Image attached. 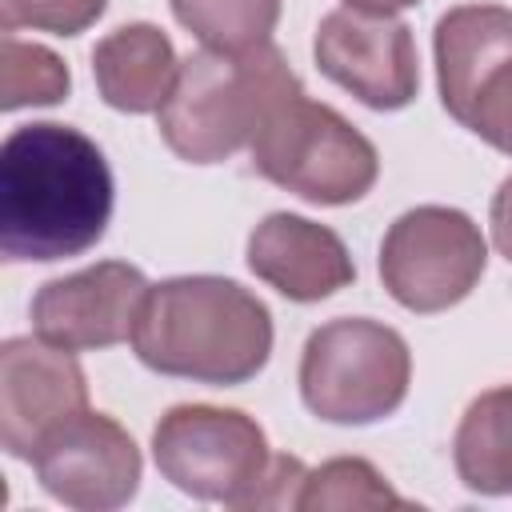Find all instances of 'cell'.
Wrapping results in <instances>:
<instances>
[{
    "label": "cell",
    "instance_id": "cell-12",
    "mask_svg": "<svg viewBox=\"0 0 512 512\" xmlns=\"http://www.w3.org/2000/svg\"><path fill=\"white\" fill-rule=\"evenodd\" d=\"M248 268L284 300L316 304L356 280V264L344 240L296 212L264 216L248 236Z\"/></svg>",
    "mask_w": 512,
    "mask_h": 512
},
{
    "label": "cell",
    "instance_id": "cell-14",
    "mask_svg": "<svg viewBox=\"0 0 512 512\" xmlns=\"http://www.w3.org/2000/svg\"><path fill=\"white\" fill-rule=\"evenodd\" d=\"M176 72H180V60L168 32H160L148 20L120 24L92 48L96 92L104 96L108 108L128 116L160 112L176 84Z\"/></svg>",
    "mask_w": 512,
    "mask_h": 512
},
{
    "label": "cell",
    "instance_id": "cell-21",
    "mask_svg": "<svg viewBox=\"0 0 512 512\" xmlns=\"http://www.w3.org/2000/svg\"><path fill=\"white\" fill-rule=\"evenodd\" d=\"M488 224H492V244L496 252L512 264V176L500 180L496 196H492V208H488Z\"/></svg>",
    "mask_w": 512,
    "mask_h": 512
},
{
    "label": "cell",
    "instance_id": "cell-16",
    "mask_svg": "<svg viewBox=\"0 0 512 512\" xmlns=\"http://www.w3.org/2000/svg\"><path fill=\"white\" fill-rule=\"evenodd\" d=\"M172 16L216 52H252L272 44L280 0H168Z\"/></svg>",
    "mask_w": 512,
    "mask_h": 512
},
{
    "label": "cell",
    "instance_id": "cell-9",
    "mask_svg": "<svg viewBox=\"0 0 512 512\" xmlns=\"http://www.w3.org/2000/svg\"><path fill=\"white\" fill-rule=\"evenodd\" d=\"M316 68L376 112L408 108L420 92V60L412 28L396 16L336 8L312 40Z\"/></svg>",
    "mask_w": 512,
    "mask_h": 512
},
{
    "label": "cell",
    "instance_id": "cell-3",
    "mask_svg": "<svg viewBox=\"0 0 512 512\" xmlns=\"http://www.w3.org/2000/svg\"><path fill=\"white\" fill-rule=\"evenodd\" d=\"M160 476L192 500L228 508H296L308 468L276 456L264 428L240 408L176 404L152 428Z\"/></svg>",
    "mask_w": 512,
    "mask_h": 512
},
{
    "label": "cell",
    "instance_id": "cell-22",
    "mask_svg": "<svg viewBox=\"0 0 512 512\" xmlns=\"http://www.w3.org/2000/svg\"><path fill=\"white\" fill-rule=\"evenodd\" d=\"M416 0H344V8H356V12H376V16H396L404 8H412Z\"/></svg>",
    "mask_w": 512,
    "mask_h": 512
},
{
    "label": "cell",
    "instance_id": "cell-6",
    "mask_svg": "<svg viewBox=\"0 0 512 512\" xmlns=\"http://www.w3.org/2000/svg\"><path fill=\"white\" fill-rule=\"evenodd\" d=\"M408 384V340L380 320L336 316L304 340L300 400L328 424H376L404 404Z\"/></svg>",
    "mask_w": 512,
    "mask_h": 512
},
{
    "label": "cell",
    "instance_id": "cell-20",
    "mask_svg": "<svg viewBox=\"0 0 512 512\" xmlns=\"http://www.w3.org/2000/svg\"><path fill=\"white\" fill-rule=\"evenodd\" d=\"M460 124L476 132L484 144H492L496 152L512 156V60H504L484 76Z\"/></svg>",
    "mask_w": 512,
    "mask_h": 512
},
{
    "label": "cell",
    "instance_id": "cell-10",
    "mask_svg": "<svg viewBox=\"0 0 512 512\" xmlns=\"http://www.w3.org/2000/svg\"><path fill=\"white\" fill-rule=\"evenodd\" d=\"M148 280L136 264L100 260L92 268L56 276L32 296V328L68 352H96L132 340Z\"/></svg>",
    "mask_w": 512,
    "mask_h": 512
},
{
    "label": "cell",
    "instance_id": "cell-7",
    "mask_svg": "<svg viewBox=\"0 0 512 512\" xmlns=\"http://www.w3.org/2000/svg\"><path fill=\"white\" fill-rule=\"evenodd\" d=\"M488 244L460 208L420 204L396 216L380 240V280L408 312L456 308L484 276Z\"/></svg>",
    "mask_w": 512,
    "mask_h": 512
},
{
    "label": "cell",
    "instance_id": "cell-5",
    "mask_svg": "<svg viewBox=\"0 0 512 512\" xmlns=\"http://www.w3.org/2000/svg\"><path fill=\"white\" fill-rule=\"evenodd\" d=\"M248 156L256 176L320 208L364 200L380 176L372 140L336 108L316 104L304 92L280 100L264 116L248 144Z\"/></svg>",
    "mask_w": 512,
    "mask_h": 512
},
{
    "label": "cell",
    "instance_id": "cell-13",
    "mask_svg": "<svg viewBox=\"0 0 512 512\" xmlns=\"http://www.w3.org/2000/svg\"><path fill=\"white\" fill-rule=\"evenodd\" d=\"M436 88L444 112L460 124L476 88L492 68L512 60V8L500 4H460L436 20Z\"/></svg>",
    "mask_w": 512,
    "mask_h": 512
},
{
    "label": "cell",
    "instance_id": "cell-2",
    "mask_svg": "<svg viewBox=\"0 0 512 512\" xmlns=\"http://www.w3.org/2000/svg\"><path fill=\"white\" fill-rule=\"evenodd\" d=\"M132 348L160 376L232 388L264 372L272 312L228 276H172L148 288Z\"/></svg>",
    "mask_w": 512,
    "mask_h": 512
},
{
    "label": "cell",
    "instance_id": "cell-17",
    "mask_svg": "<svg viewBox=\"0 0 512 512\" xmlns=\"http://www.w3.org/2000/svg\"><path fill=\"white\" fill-rule=\"evenodd\" d=\"M296 508L304 512H328V508H408V500L400 492H392V484L360 456H336L324 460L320 468H312L300 484Z\"/></svg>",
    "mask_w": 512,
    "mask_h": 512
},
{
    "label": "cell",
    "instance_id": "cell-18",
    "mask_svg": "<svg viewBox=\"0 0 512 512\" xmlns=\"http://www.w3.org/2000/svg\"><path fill=\"white\" fill-rule=\"evenodd\" d=\"M72 88L68 64L32 40H20L16 32H4L0 40V108L16 112L28 104H60Z\"/></svg>",
    "mask_w": 512,
    "mask_h": 512
},
{
    "label": "cell",
    "instance_id": "cell-19",
    "mask_svg": "<svg viewBox=\"0 0 512 512\" xmlns=\"http://www.w3.org/2000/svg\"><path fill=\"white\" fill-rule=\"evenodd\" d=\"M108 0H0L4 32L32 28L52 36H80L104 16Z\"/></svg>",
    "mask_w": 512,
    "mask_h": 512
},
{
    "label": "cell",
    "instance_id": "cell-4",
    "mask_svg": "<svg viewBox=\"0 0 512 512\" xmlns=\"http://www.w3.org/2000/svg\"><path fill=\"white\" fill-rule=\"evenodd\" d=\"M304 92L276 44L252 52L200 48L180 60L176 84L156 112L160 140L188 164H220L248 148L264 116Z\"/></svg>",
    "mask_w": 512,
    "mask_h": 512
},
{
    "label": "cell",
    "instance_id": "cell-11",
    "mask_svg": "<svg viewBox=\"0 0 512 512\" xmlns=\"http://www.w3.org/2000/svg\"><path fill=\"white\" fill-rule=\"evenodd\" d=\"M88 408V380L76 352L44 336H12L0 344V444L8 456H36L40 440Z\"/></svg>",
    "mask_w": 512,
    "mask_h": 512
},
{
    "label": "cell",
    "instance_id": "cell-15",
    "mask_svg": "<svg viewBox=\"0 0 512 512\" xmlns=\"http://www.w3.org/2000/svg\"><path fill=\"white\" fill-rule=\"evenodd\" d=\"M452 464L468 492L512 496V384L480 392L452 436Z\"/></svg>",
    "mask_w": 512,
    "mask_h": 512
},
{
    "label": "cell",
    "instance_id": "cell-1",
    "mask_svg": "<svg viewBox=\"0 0 512 512\" xmlns=\"http://www.w3.org/2000/svg\"><path fill=\"white\" fill-rule=\"evenodd\" d=\"M116 204L112 168L72 124H20L0 144V252L52 264L96 248Z\"/></svg>",
    "mask_w": 512,
    "mask_h": 512
},
{
    "label": "cell",
    "instance_id": "cell-8",
    "mask_svg": "<svg viewBox=\"0 0 512 512\" xmlns=\"http://www.w3.org/2000/svg\"><path fill=\"white\" fill-rule=\"evenodd\" d=\"M40 488L76 512L124 508L140 488V448L108 412L80 408L60 420L32 456Z\"/></svg>",
    "mask_w": 512,
    "mask_h": 512
}]
</instances>
